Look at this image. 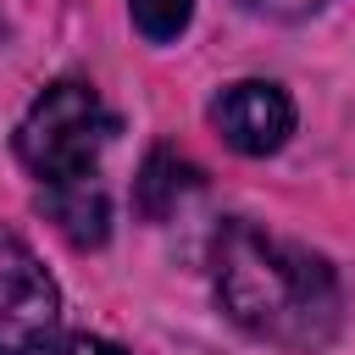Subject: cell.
Here are the masks:
<instances>
[{
  "mask_svg": "<svg viewBox=\"0 0 355 355\" xmlns=\"http://www.w3.org/2000/svg\"><path fill=\"white\" fill-rule=\"evenodd\" d=\"M244 11H255V17H311V11H322L327 0H239Z\"/></svg>",
  "mask_w": 355,
  "mask_h": 355,
  "instance_id": "ba28073f",
  "label": "cell"
},
{
  "mask_svg": "<svg viewBox=\"0 0 355 355\" xmlns=\"http://www.w3.org/2000/svg\"><path fill=\"white\" fill-rule=\"evenodd\" d=\"M44 211L50 222L72 239V244H105L111 233V200L105 189L89 178V183H61V189H44Z\"/></svg>",
  "mask_w": 355,
  "mask_h": 355,
  "instance_id": "5b68a950",
  "label": "cell"
},
{
  "mask_svg": "<svg viewBox=\"0 0 355 355\" xmlns=\"http://www.w3.org/2000/svg\"><path fill=\"white\" fill-rule=\"evenodd\" d=\"M211 128L239 155H272L294 133V100L266 78H239L211 100Z\"/></svg>",
  "mask_w": 355,
  "mask_h": 355,
  "instance_id": "277c9868",
  "label": "cell"
},
{
  "mask_svg": "<svg viewBox=\"0 0 355 355\" xmlns=\"http://www.w3.org/2000/svg\"><path fill=\"white\" fill-rule=\"evenodd\" d=\"M194 178H200V172H194L178 150H166V144L150 150V161H144V172H139V189H133V194H139V211H144V216H166V211L194 189Z\"/></svg>",
  "mask_w": 355,
  "mask_h": 355,
  "instance_id": "8992f818",
  "label": "cell"
},
{
  "mask_svg": "<svg viewBox=\"0 0 355 355\" xmlns=\"http://www.w3.org/2000/svg\"><path fill=\"white\" fill-rule=\"evenodd\" d=\"M55 327H61L55 277L39 266V255L11 227H0V355L50 349Z\"/></svg>",
  "mask_w": 355,
  "mask_h": 355,
  "instance_id": "3957f363",
  "label": "cell"
},
{
  "mask_svg": "<svg viewBox=\"0 0 355 355\" xmlns=\"http://www.w3.org/2000/svg\"><path fill=\"white\" fill-rule=\"evenodd\" d=\"M128 11H133V22H139V33H144V39L166 44V39H178V33L189 28L194 0H128Z\"/></svg>",
  "mask_w": 355,
  "mask_h": 355,
  "instance_id": "52a82bcc",
  "label": "cell"
},
{
  "mask_svg": "<svg viewBox=\"0 0 355 355\" xmlns=\"http://www.w3.org/2000/svg\"><path fill=\"white\" fill-rule=\"evenodd\" d=\"M50 355H128V349H116L111 338H94V333H72V338H61Z\"/></svg>",
  "mask_w": 355,
  "mask_h": 355,
  "instance_id": "9c48e42d",
  "label": "cell"
},
{
  "mask_svg": "<svg viewBox=\"0 0 355 355\" xmlns=\"http://www.w3.org/2000/svg\"><path fill=\"white\" fill-rule=\"evenodd\" d=\"M111 139H116V116L100 100V89L83 83V78L50 83L28 105V116L17 122V155H22V166L44 189L89 183L94 178V161H100V150Z\"/></svg>",
  "mask_w": 355,
  "mask_h": 355,
  "instance_id": "7a4b0ae2",
  "label": "cell"
},
{
  "mask_svg": "<svg viewBox=\"0 0 355 355\" xmlns=\"http://www.w3.org/2000/svg\"><path fill=\"white\" fill-rule=\"evenodd\" d=\"M216 300L222 311L277 344V349H322L338 333V277L333 266L294 244L277 239L255 222H227L216 239Z\"/></svg>",
  "mask_w": 355,
  "mask_h": 355,
  "instance_id": "6da1fadb",
  "label": "cell"
}]
</instances>
